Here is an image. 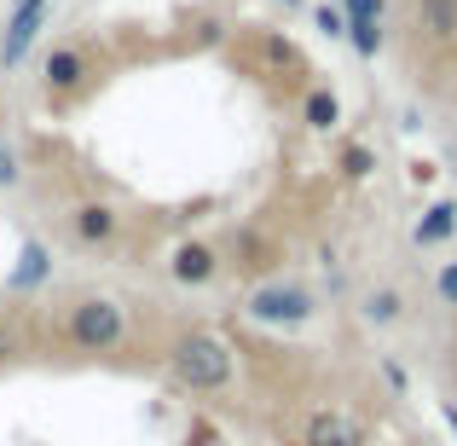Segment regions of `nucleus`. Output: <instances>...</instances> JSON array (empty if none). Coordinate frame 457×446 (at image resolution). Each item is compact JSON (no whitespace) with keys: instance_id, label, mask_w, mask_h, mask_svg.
Returning <instances> with one entry per match:
<instances>
[{"instance_id":"21","label":"nucleus","mask_w":457,"mask_h":446,"mask_svg":"<svg viewBox=\"0 0 457 446\" xmlns=\"http://www.w3.org/2000/svg\"><path fill=\"white\" fill-rule=\"evenodd\" d=\"M382 377H388V389H411V377H405V366H400V359H382Z\"/></svg>"},{"instance_id":"1","label":"nucleus","mask_w":457,"mask_h":446,"mask_svg":"<svg viewBox=\"0 0 457 446\" xmlns=\"http://www.w3.org/2000/svg\"><path fill=\"white\" fill-rule=\"evenodd\" d=\"M168 371H174V383L191 389V394H220V389H232L237 359L214 331H186L168 348Z\"/></svg>"},{"instance_id":"12","label":"nucleus","mask_w":457,"mask_h":446,"mask_svg":"<svg viewBox=\"0 0 457 446\" xmlns=\"http://www.w3.org/2000/svg\"><path fill=\"white\" fill-rule=\"evenodd\" d=\"M302 116H307V128L330 134V128L342 122V99H336L330 88H307V99H302Z\"/></svg>"},{"instance_id":"23","label":"nucleus","mask_w":457,"mask_h":446,"mask_svg":"<svg viewBox=\"0 0 457 446\" xmlns=\"http://www.w3.org/2000/svg\"><path fill=\"white\" fill-rule=\"evenodd\" d=\"M440 417H446V429L457 435V400H446V406H440Z\"/></svg>"},{"instance_id":"24","label":"nucleus","mask_w":457,"mask_h":446,"mask_svg":"<svg viewBox=\"0 0 457 446\" xmlns=\"http://www.w3.org/2000/svg\"><path fill=\"white\" fill-rule=\"evenodd\" d=\"M284 6H302V0H284Z\"/></svg>"},{"instance_id":"16","label":"nucleus","mask_w":457,"mask_h":446,"mask_svg":"<svg viewBox=\"0 0 457 446\" xmlns=\"http://www.w3.org/2000/svg\"><path fill=\"white\" fill-rule=\"evenodd\" d=\"M12 186H23V163L12 146H0V191H12Z\"/></svg>"},{"instance_id":"9","label":"nucleus","mask_w":457,"mask_h":446,"mask_svg":"<svg viewBox=\"0 0 457 446\" xmlns=\"http://www.w3.org/2000/svg\"><path fill=\"white\" fill-rule=\"evenodd\" d=\"M457 232V203L452 198H440V203H428V209H423V221H417L411 226V238H417V244H423V249H435V244H446V238Z\"/></svg>"},{"instance_id":"13","label":"nucleus","mask_w":457,"mask_h":446,"mask_svg":"<svg viewBox=\"0 0 457 446\" xmlns=\"http://www.w3.org/2000/svg\"><path fill=\"white\" fill-rule=\"evenodd\" d=\"M261 58H267L272 70H278V76H295V70H302V58H295V46L284 41V35H272V29H261Z\"/></svg>"},{"instance_id":"6","label":"nucleus","mask_w":457,"mask_h":446,"mask_svg":"<svg viewBox=\"0 0 457 446\" xmlns=\"http://www.w3.org/2000/svg\"><path fill=\"white\" fill-rule=\"evenodd\" d=\"M41 18H46V0H18L12 6V18H6V41H0V64H18L23 53H29V41H35V29H41Z\"/></svg>"},{"instance_id":"8","label":"nucleus","mask_w":457,"mask_h":446,"mask_svg":"<svg viewBox=\"0 0 457 446\" xmlns=\"http://www.w3.org/2000/svg\"><path fill=\"white\" fill-rule=\"evenodd\" d=\"M168 273H174V284L197 290V284H209L214 273H220V256H214L209 244H179V249H174V261H168Z\"/></svg>"},{"instance_id":"4","label":"nucleus","mask_w":457,"mask_h":446,"mask_svg":"<svg viewBox=\"0 0 457 446\" xmlns=\"http://www.w3.org/2000/svg\"><path fill=\"white\" fill-rule=\"evenodd\" d=\"M302 446H365V424L336 412V406H319L302 424Z\"/></svg>"},{"instance_id":"20","label":"nucleus","mask_w":457,"mask_h":446,"mask_svg":"<svg viewBox=\"0 0 457 446\" xmlns=\"http://www.w3.org/2000/svg\"><path fill=\"white\" fill-rule=\"evenodd\" d=\"M41 273H46V256H41V249H29V256H23V273H18V284H35Z\"/></svg>"},{"instance_id":"11","label":"nucleus","mask_w":457,"mask_h":446,"mask_svg":"<svg viewBox=\"0 0 457 446\" xmlns=\"http://www.w3.org/2000/svg\"><path fill=\"white\" fill-rule=\"evenodd\" d=\"M417 23L435 41H457V0H417Z\"/></svg>"},{"instance_id":"2","label":"nucleus","mask_w":457,"mask_h":446,"mask_svg":"<svg viewBox=\"0 0 457 446\" xmlns=\"http://www.w3.org/2000/svg\"><path fill=\"white\" fill-rule=\"evenodd\" d=\"M64 336L81 348V354H111V348L128 342V313L122 301L111 296H81L76 307L64 313Z\"/></svg>"},{"instance_id":"3","label":"nucleus","mask_w":457,"mask_h":446,"mask_svg":"<svg viewBox=\"0 0 457 446\" xmlns=\"http://www.w3.org/2000/svg\"><path fill=\"white\" fill-rule=\"evenodd\" d=\"M244 313L255 324H278V331H295V324H307L312 313H319V301H312V290H302V284H261V290H249Z\"/></svg>"},{"instance_id":"15","label":"nucleus","mask_w":457,"mask_h":446,"mask_svg":"<svg viewBox=\"0 0 457 446\" xmlns=\"http://www.w3.org/2000/svg\"><path fill=\"white\" fill-rule=\"evenodd\" d=\"M370 168H377V151L370 146H342V174L347 180H365Z\"/></svg>"},{"instance_id":"10","label":"nucleus","mask_w":457,"mask_h":446,"mask_svg":"<svg viewBox=\"0 0 457 446\" xmlns=\"http://www.w3.org/2000/svg\"><path fill=\"white\" fill-rule=\"evenodd\" d=\"M359 313H365V324H377V331H388V324H400V319H405V296L382 284V290H370L365 301H359Z\"/></svg>"},{"instance_id":"7","label":"nucleus","mask_w":457,"mask_h":446,"mask_svg":"<svg viewBox=\"0 0 457 446\" xmlns=\"http://www.w3.org/2000/svg\"><path fill=\"white\" fill-rule=\"evenodd\" d=\"M70 232H76V244H87V249H111L116 232H122V221H116V209H104V203H76Z\"/></svg>"},{"instance_id":"18","label":"nucleus","mask_w":457,"mask_h":446,"mask_svg":"<svg viewBox=\"0 0 457 446\" xmlns=\"http://www.w3.org/2000/svg\"><path fill=\"white\" fill-rule=\"evenodd\" d=\"M435 296L446 301V307H457V261H446V267L435 273Z\"/></svg>"},{"instance_id":"5","label":"nucleus","mask_w":457,"mask_h":446,"mask_svg":"<svg viewBox=\"0 0 457 446\" xmlns=\"http://www.w3.org/2000/svg\"><path fill=\"white\" fill-rule=\"evenodd\" d=\"M87 46H76V41H58L53 53H46V93H58V99H64V93H76L81 81H87Z\"/></svg>"},{"instance_id":"22","label":"nucleus","mask_w":457,"mask_h":446,"mask_svg":"<svg viewBox=\"0 0 457 446\" xmlns=\"http://www.w3.org/2000/svg\"><path fill=\"white\" fill-rule=\"evenodd\" d=\"M18 348V336H12V324H0V354H12Z\"/></svg>"},{"instance_id":"19","label":"nucleus","mask_w":457,"mask_h":446,"mask_svg":"<svg viewBox=\"0 0 457 446\" xmlns=\"http://www.w3.org/2000/svg\"><path fill=\"white\" fill-rule=\"evenodd\" d=\"M342 12H347V18H382L388 0H342Z\"/></svg>"},{"instance_id":"14","label":"nucleus","mask_w":457,"mask_h":446,"mask_svg":"<svg viewBox=\"0 0 457 446\" xmlns=\"http://www.w3.org/2000/svg\"><path fill=\"white\" fill-rule=\"evenodd\" d=\"M347 41H353L359 58H377L382 53V18H347Z\"/></svg>"},{"instance_id":"17","label":"nucleus","mask_w":457,"mask_h":446,"mask_svg":"<svg viewBox=\"0 0 457 446\" xmlns=\"http://www.w3.org/2000/svg\"><path fill=\"white\" fill-rule=\"evenodd\" d=\"M312 23H319L330 41H336V35H347V12L342 6H319V12H312Z\"/></svg>"}]
</instances>
